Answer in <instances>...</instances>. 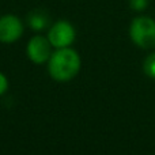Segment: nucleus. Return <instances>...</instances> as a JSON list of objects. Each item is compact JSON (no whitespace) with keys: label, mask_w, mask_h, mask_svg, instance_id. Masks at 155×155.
I'll return each instance as SVG.
<instances>
[{"label":"nucleus","mask_w":155,"mask_h":155,"mask_svg":"<svg viewBox=\"0 0 155 155\" xmlns=\"http://www.w3.org/2000/svg\"><path fill=\"white\" fill-rule=\"evenodd\" d=\"M48 40L54 48H68L75 41V29L67 21H59L49 29Z\"/></svg>","instance_id":"obj_3"},{"label":"nucleus","mask_w":155,"mask_h":155,"mask_svg":"<svg viewBox=\"0 0 155 155\" xmlns=\"http://www.w3.org/2000/svg\"><path fill=\"white\" fill-rule=\"evenodd\" d=\"M27 56L35 64H44L46 63L52 56V44L49 42L48 38L42 35H35L27 44Z\"/></svg>","instance_id":"obj_4"},{"label":"nucleus","mask_w":155,"mask_h":155,"mask_svg":"<svg viewBox=\"0 0 155 155\" xmlns=\"http://www.w3.org/2000/svg\"><path fill=\"white\" fill-rule=\"evenodd\" d=\"M29 26L34 30H44L49 25V16L44 10H34L27 16Z\"/></svg>","instance_id":"obj_6"},{"label":"nucleus","mask_w":155,"mask_h":155,"mask_svg":"<svg viewBox=\"0 0 155 155\" xmlns=\"http://www.w3.org/2000/svg\"><path fill=\"white\" fill-rule=\"evenodd\" d=\"M129 35L142 49L155 48V21L150 16H137L132 21Z\"/></svg>","instance_id":"obj_2"},{"label":"nucleus","mask_w":155,"mask_h":155,"mask_svg":"<svg viewBox=\"0 0 155 155\" xmlns=\"http://www.w3.org/2000/svg\"><path fill=\"white\" fill-rule=\"evenodd\" d=\"M23 33V26L15 15H4L0 18V41L5 44L15 42Z\"/></svg>","instance_id":"obj_5"},{"label":"nucleus","mask_w":155,"mask_h":155,"mask_svg":"<svg viewBox=\"0 0 155 155\" xmlns=\"http://www.w3.org/2000/svg\"><path fill=\"white\" fill-rule=\"evenodd\" d=\"M143 70L150 78L155 79V53L150 54L147 59L144 60V64H143Z\"/></svg>","instance_id":"obj_7"},{"label":"nucleus","mask_w":155,"mask_h":155,"mask_svg":"<svg viewBox=\"0 0 155 155\" xmlns=\"http://www.w3.org/2000/svg\"><path fill=\"white\" fill-rule=\"evenodd\" d=\"M128 2L134 11H143L148 7L150 0H128Z\"/></svg>","instance_id":"obj_8"},{"label":"nucleus","mask_w":155,"mask_h":155,"mask_svg":"<svg viewBox=\"0 0 155 155\" xmlns=\"http://www.w3.org/2000/svg\"><path fill=\"white\" fill-rule=\"evenodd\" d=\"M7 88H8V80H7V78L0 72V95H3L7 91Z\"/></svg>","instance_id":"obj_9"},{"label":"nucleus","mask_w":155,"mask_h":155,"mask_svg":"<svg viewBox=\"0 0 155 155\" xmlns=\"http://www.w3.org/2000/svg\"><path fill=\"white\" fill-rule=\"evenodd\" d=\"M80 70V57L71 48H59L48 60L49 75L57 82L74 79Z\"/></svg>","instance_id":"obj_1"}]
</instances>
